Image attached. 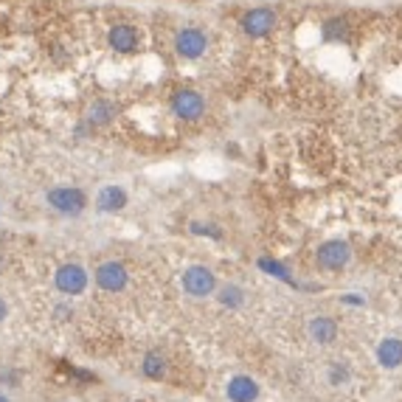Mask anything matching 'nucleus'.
Segmentation results:
<instances>
[{"label": "nucleus", "instance_id": "obj_1", "mask_svg": "<svg viewBox=\"0 0 402 402\" xmlns=\"http://www.w3.org/2000/svg\"><path fill=\"white\" fill-rule=\"evenodd\" d=\"M45 200H48V206H51L54 211H59V214H71V217L82 214V211H85V206H88L85 191H82V189H71V186L51 189Z\"/></svg>", "mask_w": 402, "mask_h": 402}, {"label": "nucleus", "instance_id": "obj_2", "mask_svg": "<svg viewBox=\"0 0 402 402\" xmlns=\"http://www.w3.org/2000/svg\"><path fill=\"white\" fill-rule=\"evenodd\" d=\"M172 113L183 122H197L206 113V99L197 90H177L172 96Z\"/></svg>", "mask_w": 402, "mask_h": 402}, {"label": "nucleus", "instance_id": "obj_3", "mask_svg": "<svg viewBox=\"0 0 402 402\" xmlns=\"http://www.w3.org/2000/svg\"><path fill=\"white\" fill-rule=\"evenodd\" d=\"M349 259H352V248H349L346 242H341V240H329V242H324V245L315 251V262L324 270L346 268Z\"/></svg>", "mask_w": 402, "mask_h": 402}, {"label": "nucleus", "instance_id": "obj_4", "mask_svg": "<svg viewBox=\"0 0 402 402\" xmlns=\"http://www.w3.org/2000/svg\"><path fill=\"white\" fill-rule=\"evenodd\" d=\"M214 287H217L214 273L208 268H203V265H194V268H189L183 273V290L191 298H206V295L214 292Z\"/></svg>", "mask_w": 402, "mask_h": 402}, {"label": "nucleus", "instance_id": "obj_5", "mask_svg": "<svg viewBox=\"0 0 402 402\" xmlns=\"http://www.w3.org/2000/svg\"><path fill=\"white\" fill-rule=\"evenodd\" d=\"M206 48H208V37L200 28H183L175 37V51L183 59H200L206 54Z\"/></svg>", "mask_w": 402, "mask_h": 402}, {"label": "nucleus", "instance_id": "obj_6", "mask_svg": "<svg viewBox=\"0 0 402 402\" xmlns=\"http://www.w3.org/2000/svg\"><path fill=\"white\" fill-rule=\"evenodd\" d=\"M276 28V11L268 6H259V8H251L245 17H242V31L254 40L259 37H268L270 31Z\"/></svg>", "mask_w": 402, "mask_h": 402}, {"label": "nucleus", "instance_id": "obj_7", "mask_svg": "<svg viewBox=\"0 0 402 402\" xmlns=\"http://www.w3.org/2000/svg\"><path fill=\"white\" fill-rule=\"evenodd\" d=\"M54 284L65 295H79L88 287V270L82 265H62L57 270V276H54Z\"/></svg>", "mask_w": 402, "mask_h": 402}, {"label": "nucleus", "instance_id": "obj_8", "mask_svg": "<svg viewBox=\"0 0 402 402\" xmlns=\"http://www.w3.org/2000/svg\"><path fill=\"white\" fill-rule=\"evenodd\" d=\"M127 268L122 262H105L96 268V284L105 290V292H122L127 287Z\"/></svg>", "mask_w": 402, "mask_h": 402}, {"label": "nucleus", "instance_id": "obj_9", "mask_svg": "<svg viewBox=\"0 0 402 402\" xmlns=\"http://www.w3.org/2000/svg\"><path fill=\"white\" fill-rule=\"evenodd\" d=\"M107 40H110V48L119 51V54H133L135 48H138V31H135L130 23H116L110 28Z\"/></svg>", "mask_w": 402, "mask_h": 402}, {"label": "nucleus", "instance_id": "obj_10", "mask_svg": "<svg viewBox=\"0 0 402 402\" xmlns=\"http://www.w3.org/2000/svg\"><path fill=\"white\" fill-rule=\"evenodd\" d=\"M259 397V386H256V380H251V377H234L231 383H228V400L231 402H254Z\"/></svg>", "mask_w": 402, "mask_h": 402}, {"label": "nucleus", "instance_id": "obj_11", "mask_svg": "<svg viewBox=\"0 0 402 402\" xmlns=\"http://www.w3.org/2000/svg\"><path fill=\"white\" fill-rule=\"evenodd\" d=\"M96 206L102 211H122L127 206V191L122 186H105L96 197Z\"/></svg>", "mask_w": 402, "mask_h": 402}, {"label": "nucleus", "instance_id": "obj_12", "mask_svg": "<svg viewBox=\"0 0 402 402\" xmlns=\"http://www.w3.org/2000/svg\"><path fill=\"white\" fill-rule=\"evenodd\" d=\"M377 360L386 366V369H397L402 363V341L397 338H386L377 349Z\"/></svg>", "mask_w": 402, "mask_h": 402}, {"label": "nucleus", "instance_id": "obj_13", "mask_svg": "<svg viewBox=\"0 0 402 402\" xmlns=\"http://www.w3.org/2000/svg\"><path fill=\"white\" fill-rule=\"evenodd\" d=\"M116 113H119V107H116L113 102H96V105L88 110V124L105 127V124H110V122L116 119Z\"/></svg>", "mask_w": 402, "mask_h": 402}, {"label": "nucleus", "instance_id": "obj_14", "mask_svg": "<svg viewBox=\"0 0 402 402\" xmlns=\"http://www.w3.org/2000/svg\"><path fill=\"white\" fill-rule=\"evenodd\" d=\"M309 335H312L318 343H332L335 335H338V324H335L332 318L321 315V318H315V321L309 324Z\"/></svg>", "mask_w": 402, "mask_h": 402}, {"label": "nucleus", "instance_id": "obj_15", "mask_svg": "<svg viewBox=\"0 0 402 402\" xmlns=\"http://www.w3.org/2000/svg\"><path fill=\"white\" fill-rule=\"evenodd\" d=\"M141 369H143V374H146L149 380H160V377L166 374V357H163L160 352H146Z\"/></svg>", "mask_w": 402, "mask_h": 402}, {"label": "nucleus", "instance_id": "obj_16", "mask_svg": "<svg viewBox=\"0 0 402 402\" xmlns=\"http://www.w3.org/2000/svg\"><path fill=\"white\" fill-rule=\"evenodd\" d=\"M324 37H326V40H343V37H346V20H343V17L329 20V23L324 25Z\"/></svg>", "mask_w": 402, "mask_h": 402}, {"label": "nucleus", "instance_id": "obj_17", "mask_svg": "<svg viewBox=\"0 0 402 402\" xmlns=\"http://www.w3.org/2000/svg\"><path fill=\"white\" fill-rule=\"evenodd\" d=\"M220 301L225 304V307H240L242 301H245V292L240 290V287H223V292H220Z\"/></svg>", "mask_w": 402, "mask_h": 402}, {"label": "nucleus", "instance_id": "obj_18", "mask_svg": "<svg viewBox=\"0 0 402 402\" xmlns=\"http://www.w3.org/2000/svg\"><path fill=\"white\" fill-rule=\"evenodd\" d=\"M68 315H73V309H71V307H57V318H59V321H65Z\"/></svg>", "mask_w": 402, "mask_h": 402}, {"label": "nucleus", "instance_id": "obj_19", "mask_svg": "<svg viewBox=\"0 0 402 402\" xmlns=\"http://www.w3.org/2000/svg\"><path fill=\"white\" fill-rule=\"evenodd\" d=\"M3 318H6V301L0 298V321H3Z\"/></svg>", "mask_w": 402, "mask_h": 402}, {"label": "nucleus", "instance_id": "obj_20", "mask_svg": "<svg viewBox=\"0 0 402 402\" xmlns=\"http://www.w3.org/2000/svg\"><path fill=\"white\" fill-rule=\"evenodd\" d=\"M0 402H8V400H6V397H0Z\"/></svg>", "mask_w": 402, "mask_h": 402}]
</instances>
